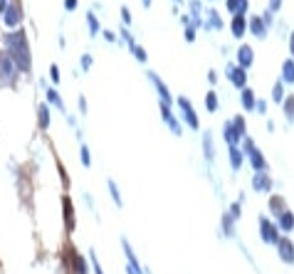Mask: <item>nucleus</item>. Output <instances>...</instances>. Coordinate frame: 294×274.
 <instances>
[{
  "instance_id": "nucleus-14",
  "label": "nucleus",
  "mask_w": 294,
  "mask_h": 274,
  "mask_svg": "<svg viewBox=\"0 0 294 274\" xmlns=\"http://www.w3.org/2000/svg\"><path fill=\"white\" fill-rule=\"evenodd\" d=\"M232 30H235V35H242V30H245V22H242V17H235V22H232Z\"/></svg>"
},
{
  "instance_id": "nucleus-23",
  "label": "nucleus",
  "mask_w": 294,
  "mask_h": 274,
  "mask_svg": "<svg viewBox=\"0 0 294 274\" xmlns=\"http://www.w3.org/2000/svg\"><path fill=\"white\" fill-rule=\"evenodd\" d=\"M82 161H84V166L89 163V153H87V148H82Z\"/></svg>"
},
{
  "instance_id": "nucleus-10",
  "label": "nucleus",
  "mask_w": 294,
  "mask_h": 274,
  "mask_svg": "<svg viewBox=\"0 0 294 274\" xmlns=\"http://www.w3.org/2000/svg\"><path fill=\"white\" fill-rule=\"evenodd\" d=\"M230 161H232V168H240L242 166V153L235 146H230Z\"/></svg>"
},
{
  "instance_id": "nucleus-7",
  "label": "nucleus",
  "mask_w": 294,
  "mask_h": 274,
  "mask_svg": "<svg viewBox=\"0 0 294 274\" xmlns=\"http://www.w3.org/2000/svg\"><path fill=\"white\" fill-rule=\"evenodd\" d=\"M178 104L183 106V111H186V119H188V124H191L193 129H198V119H196V114H193V109H191V104H188L186 99H181Z\"/></svg>"
},
{
  "instance_id": "nucleus-20",
  "label": "nucleus",
  "mask_w": 294,
  "mask_h": 274,
  "mask_svg": "<svg viewBox=\"0 0 294 274\" xmlns=\"http://www.w3.org/2000/svg\"><path fill=\"white\" fill-rule=\"evenodd\" d=\"M109 188H111V195H114L116 205H121V198H119V190H116V185H114V183H109Z\"/></svg>"
},
{
  "instance_id": "nucleus-11",
  "label": "nucleus",
  "mask_w": 294,
  "mask_h": 274,
  "mask_svg": "<svg viewBox=\"0 0 294 274\" xmlns=\"http://www.w3.org/2000/svg\"><path fill=\"white\" fill-rule=\"evenodd\" d=\"M72 265H74V272L77 274H87V265H84V260H82L79 255H74L72 257Z\"/></svg>"
},
{
  "instance_id": "nucleus-12",
  "label": "nucleus",
  "mask_w": 294,
  "mask_h": 274,
  "mask_svg": "<svg viewBox=\"0 0 294 274\" xmlns=\"http://www.w3.org/2000/svg\"><path fill=\"white\" fill-rule=\"evenodd\" d=\"M65 217H67V227L72 230V203H70V198H65Z\"/></svg>"
},
{
  "instance_id": "nucleus-16",
  "label": "nucleus",
  "mask_w": 294,
  "mask_h": 274,
  "mask_svg": "<svg viewBox=\"0 0 294 274\" xmlns=\"http://www.w3.org/2000/svg\"><path fill=\"white\" fill-rule=\"evenodd\" d=\"M242 104H245L247 109H252L255 101H252V91H250V89H245V94H242Z\"/></svg>"
},
{
  "instance_id": "nucleus-13",
  "label": "nucleus",
  "mask_w": 294,
  "mask_h": 274,
  "mask_svg": "<svg viewBox=\"0 0 294 274\" xmlns=\"http://www.w3.org/2000/svg\"><path fill=\"white\" fill-rule=\"evenodd\" d=\"M250 60H252V50H250V47H242V50H240V62H242V65H250Z\"/></svg>"
},
{
  "instance_id": "nucleus-21",
  "label": "nucleus",
  "mask_w": 294,
  "mask_h": 274,
  "mask_svg": "<svg viewBox=\"0 0 294 274\" xmlns=\"http://www.w3.org/2000/svg\"><path fill=\"white\" fill-rule=\"evenodd\" d=\"M272 96H275V99H277V101H280V99H282V87H280V84H277V87H275V91H272Z\"/></svg>"
},
{
  "instance_id": "nucleus-1",
  "label": "nucleus",
  "mask_w": 294,
  "mask_h": 274,
  "mask_svg": "<svg viewBox=\"0 0 294 274\" xmlns=\"http://www.w3.org/2000/svg\"><path fill=\"white\" fill-rule=\"evenodd\" d=\"M7 57L17 65L20 69L30 67V52H27V42H25V35L22 32H15V35H7Z\"/></svg>"
},
{
  "instance_id": "nucleus-9",
  "label": "nucleus",
  "mask_w": 294,
  "mask_h": 274,
  "mask_svg": "<svg viewBox=\"0 0 294 274\" xmlns=\"http://www.w3.org/2000/svg\"><path fill=\"white\" fill-rule=\"evenodd\" d=\"M280 227H282V230H287V232L294 227V215L290 212V210H285V212L280 215Z\"/></svg>"
},
{
  "instance_id": "nucleus-15",
  "label": "nucleus",
  "mask_w": 294,
  "mask_h": 274,
  "mask_svg": "<svg viewBox=\"0 0 294 274\" xmlns=\"http://www.w3.org/2000/svg\"><path fill=\"white\" fill-rule=\"evenodd\" d=\"M232 82H235V84H245V72H242V69H237V72L232 69Z\"/></svg>"
},
{
  "instance_id": "nucleus-8",
  "label": "nucleus",
  "mask_w": 294,
  "mask_h": 274,
  "mask_svg": "<svg viewBox=\"0 0 294 274\" xmlns=\"http://www.w3.org/2000/svg\"><path fill=\"white\" fill-rule=\"evenodd\" d=\"M20 17H22V15H20V10H17V7H7V10H5V22H7L10 27H12V25H17V22H20Z\"/></svg>"
},
{
  "instance_id": "nucleus-18",
  "label": "nucleus",
  "mask_w": 294,
  "mask_h": 274,
  "mask_svg": "<svg viewBox=\"0 0 294 274\" xmlns=\"http://www.w3.org/2000/svg\"><path fill=\"white\" fill-rule=\"evenodd\" d=\"M285 79H287V82H292V79H294V65H292V62H287V65H285Z\"/></svg>"
},
{
  "instance_id": "nucleus-19",
  "label": "nucleus",
  "mask_w": 294,
  "mask_h": 274,
  "mask_svg": "<svg viewBox=\"0 0 294 274\" xmlns=\"http://www.w3.org/2000/svg\"><path fill=\"white\" fill-rule=\"evenodd\" d=\"M252 30H255V35H265V27L260 20H252Z\"/></svg>"
},
{
  "instance_id": "nucleus-2",
  "label": "nucleus",
  "mask_w": 294,
  "mask_h": 274,
  "mask_svg": "<svg viewBox=\"0 0 294 274\" xmlns=\"http://www.w3.org/2000/svg\"><path fill=\"white\" fill-rule=\"evenodd\" d=\"M260 232H262V240H265V242L277 245V240H280V237H277V227H275L267 217H262V220H260Z\"/></svg>"
},
{
  "instance_id": "nucleus-24",
  "label": "nucleus",
  "mask_w": 294,
  "mask_h": 274,
  "mask_svg": "<svg viewBox=\"0 0 294 274\" xmlns=\"http://www.w3.org/2000/svg\"><path fill=\"white\" fill-rule=\"evenodd\" d=\"M0 12H5V0H0Z\"/></svg>"
},
{
  "instance_id": "nucleus-6",
  "label": "nucleus",
  "mask_w": 294,
  "mask_h": 274,
  "mask_svg": "<svg viewBox=\"0 0 294 274\" xmlns=\"http://www.w3.org/2000/svg\"><path fill=\"white\" fill-rule=\"evenodd\" d=\"M252 185H255V190H270V188H272V183H270V178L265 176V171L255 176V181H252Z\"/></svg>"
},
{
  "instance_id": "nucleus-4",
  "label": "nucleus",
  "mask_w": 294,
  "mask_h": 274,
  "mask_svg": "<svg viewBox=\"0 0 294 274\" xmlns=\"http://www.w3.org/2000/svg\"><path fill=\"white\" fill-rule=\"evenodd\" d=\"M247 151H250V156H252V166H255V171H257V173H262V171L267 168V166H265L262 153H260V151H255V146H252L250 141H247Z\"/></svg>"
},
{
  "instance_id": "nucleus-25",
  "label": "nucleus",
  "mask_w": 294,
  "mask_h": 274,
  "mask_svg": "<svg viewBox=\"0 0 294 274\" xmlns=\"http://www.w3.org/2000/svg\"><path fill=\"white\" fill-rule=\"evenodd\" d=\"M292 55H294V37H292Z\"/></svg>"
},
{
  "instance_id": "nucleus-22",
  "label": "nucleus",
  "mask_w": 294,
  "mask_h": 274,
  "mask_svg": "<svg viewBox=\"0 0 294 274\" xmlns=\"http://www.w3.org/2000/svg\"><path fill=\"white\" fill-rule=\"evenodd\" d=\"M208 109H215V94L208 96Z\"/></svg>"
},
{
  "instance_id": "nucleus-3",
  "label": "nucleus",
  "mask_w": 294,
  "mask_h": 274,
  "mask_svg": "<svg viewBox=\"0 0 294 274\" xmlns=\"http://www.w3.org/2000/svg\"><path fill=\"white\" fill-rule=\"evenodd\" d=\"M277 252H280V257H282L287 265L294 262V245L287 237H280V240H277Z\"/></svg>"
},
{
  "instance_id": "nucleus-5",
  "label": "nucleus",
  "mask_w": 294,
  "mask_h": 274,
  "mask_svg": "<svg viewBox=\"0 0 294 274\" xmlns=\"http://www.w3.org/2000/svg\"><path fill=\"white\" fill-rule=\"evenodd\" d=\"M0 69H2V79H12V74H15V62H12L7 55H2V57H0Z\"/></svg>"
},
{
  "instance_id": "nucleus-17",
  "label": "nucleus",
  "mask_w": 294,
  "mask_h": 274,
  "mask_svg": "<svg viewBox=\"0 0 294 274\" xmlns=\"http://www.w3.org/2000/svg\"><path fill=\"white\" fill-rule=\"evenodd\" d=\"M40 124L47 126L50 124V114H47V106H40Z\"/></svg>"
}]
</instances>
